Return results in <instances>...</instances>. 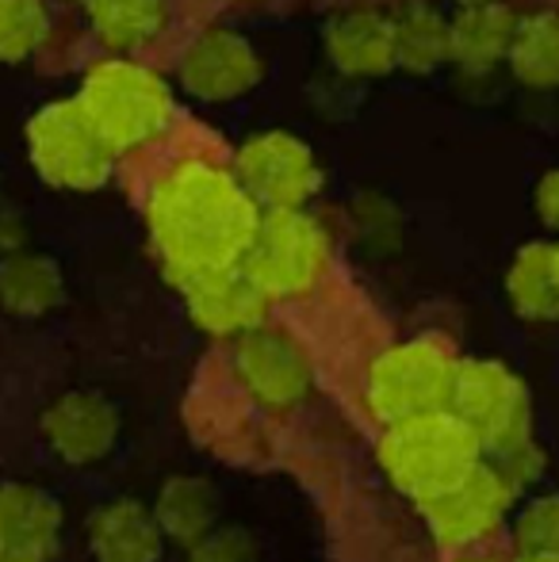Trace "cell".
<instances>
[{
  "mask_svg": "<svg viewBox=\"0 0 559 562\" xmlns=\"http://www.w3.org/2000/svg\"><path fill=\"white\" fill-rule=\"evenodd\" d=\"M154 517L169 540L195 543L200 536H208L211 528H215L219 497H215V490H211V482L180 474V479L165 482V490L157 494Z\"/></svg>",
  "mask_w": 559,
  "mask_h": 562,
  "instance_id": "ffe728a7",
  "label": "cell"
},
{
  "mask_svg": "<svg viewBox=\"0 0 559 562\" xmlns=\"http://www.w3.org/2000/svg\"><path fill=\"white\" fill-rule=\"evenodd\" d=\"M120 432V414L104 394L74 391L62 394L51 409L43 414V437L54 448V456L66 463H97L115 445Z\"/></svg>",
  "mask_w": 559,
  "mask_h": 562,
  "instance_id": "4fadbf2b",
  "label": "cell"
},
{
  "mask_svg": "<svg viewBox=\"0 0 559 562\" xmlns=\"http://www.w3.org/2000/svg\"><path fill=\"white\" fill-rule=\"evenodd\" d=\"M238 180L257 203L265 207H303L322 184L318 161L311 146H303L291 134H261L246 142L238 154Z\"/></svg>",
  "mask_w": 559,
  "mask_h": 562,
  "instance_id": "9c48e42d",
  "label": "cell"
},
{
  "mask_svg": "<svg viewBox=\"0 0 559 562\" xmlns=\"http://www.w3.org/2000/svg\"><path fill=\"white\" fill-rule=\"evenodd\" d=\"M514 536L522 555H559V494L533 497L517 513Z\"/></svg>",
  "mask_w": 559,
  "mask_h": 562,
  "instance_id": "d4e9b609",
  "label": "cell"
},
{
  "mask_svg": "<svg viewBox=\"0 0 559 562\" xmlns=\"http://www.w3.org/2000/svg\"><path fill=\"white\" fill-rule=\"evenodd\" d=\"M20 241H23V223L15 211L0 207V257L8 252H20Z\"/></svg>",
  "mask_w": 559,
  "mask_h": 562,
  "instance_id": "f1b7e54d",
  "label": "cell"
},
{
  "mask_svg": "<svg viewBox=\"0 0 559 562\" xmlns=\"http://www.w3.org/2000/svg\"><path fill=\"white\" fill-rule=\"evenodd\" d=\"M326 54L342 74L380 77L395 66V20L388 12L357 8L326 23Z\"/></svg>",
  "mask_w": 559,
  "mask_h": 562,
  "instance_id": "9a60e30c",
  "label": "cell"
},
{
  "mask_svg": "<svg viewBox=\"0 0 559 562\" xmlns=\"http://www.w3.org/2000/svg\"><path fill=\"white\" fill-rule=\"evenodd\" d=\"M180 288H185V303L192 322L215 337L249 334L254 326H261L265 303H269V295L257 288V280L246 272V265L211 268V272L185 280Z\"/></svg>",
  "mask_w": 559,
  "mask_h": 562,
  "instance_id": "7c38bea8",
  "label": "cell"
},
{
  "mask_svg": "<svg viewBox=\"0 0 559 562\" xmlns=\"http://www.w3.org/2000/svg\"><path fill=\"white\" fill-rule=\"evenodd\" d=\"M510 69L517 81L533 89H556L559 85V12H537L517 23L514 46H510Z\"/></svg>",
  "mask_w": 559,
  "mask_h": 562,
  "instance_id": "7402d4cb",
  "label": "cell"
},
{
  "mask_svg": "<svg viewBox=\"0 0 559 562\" xmlns=\"http://www.w3.org/2000/svg\"><path fill=\"white\" fill-rule=\"evenodd\" d=\"M463 562H487V559H463Z\"/></svg>",
  "mask_w": 559,
  "mask_h": 562,
  "instance_id": "4dcf8cb0",
  "label": "cell"
},
{
  "mask_svg": "<svg viewBox=\"0 0 559 562\" xmlns=\"http://www.w3.org/2000/svg\"><path fill=\"white\" fill-rule=\"evenodd\" d=\"M51 35V8L43 0H0V61H23Z\"/></svg>",
  "mask_w": 559,
  "mask_h": 562,
  "instance_id": "cb8c5ba5",
  "label": "cell"
},
{
  "mask_svg": "<svg viewBox=\"0 0 559 562\" xmlns=\"http://www.w3.org/2000/svg\"><path fill=\"white\" fill-rule=\"evenodd\" d=\"M92 31L112 50H138L154 43L169 23L165 0H89Z\"/></svg>",
  "mask_w": 559,
  "mask_h": 562,
  "instance_id": "44dd1931",
  "label": "cell"
},
{
  "mask_svg": "<svg viewBox=\"0 0 559 562\" xmlns=\"http://www.w3.org/2000/svg\"><path fill=\"white\" fill-rule=\"evenodd\" d=\"M62 540V509L27 482L0 486V562H51Z\"/></svg>",
  "mask_w": 559,
  "mask_h": 562,
  "instance_id": "5bb4252c",
  "label": "cell"
},
{
  "mask_svg": "<svg viewBox=\"0 0 559 562\" xmlns=\"http://www.w3.org/2000/svg\"><path fill=\"white\" fill-rule=\"evenodd\" d=\"M77 100L115 154L161 134L172 115V97L161 77L123 58L100 61L97 69H89Z\"/></svg>",
  "mask_w": 559,
  "mask_h": 562,
  "instance_id": "3957f363",
  "label": "cell"
},
{
  "mask_svg": "<svg viewBox=\"0 0 559 562\" xmlns=\"http://www.w3.org/2000/svg\"><path fill=\"white\" fill-rule=\"evenodd\" d=\"M468 4H476V0H468Z\"/></svg>",
  "mask_w": 559,
  "mask_h": 562,
  "instance_id": "1f68e13d",
  "label": "cell"
},
{
  "mask_svg": "<svg viewBox=\"0 0 559 562\" xmlns=\"http://www.w3.org/2000/svg\"><path fill=\"white\" fill-rule=\"evenodd\" d=\"M261 211L238 177L215 165H177L149 195V234L177 283L211 268L242 265Z\"/></svg>",
  "mask_w": 559,
  "mask_h": 562,
  "instance_id": "6da1fadb",
  "label": "cell"
},
{
  "mask_svg": "<svg viewBox=\"0 0 559 562\" xmlns=\"http://www.w3.org/2000/svg\"><path fill=\"white\" fill-rule=\"evenodd\" d=\"M448 409L476 432L483 451H494V456L529 440V422H533L529 391H525V383L506 363H494V360L460 363Z\"/></svg>",
  "mask_w": 559,
  "mask_h": 562,
  "instance_id": "52a82bcc",
  "label": "cell"
},
{
  "mask_svg": "<svg viewBox=\"0 0 559 562\" xmlns=\"http://www.w3.org/2000/svg\"><path fill=\"white\" fill-rule=\"evenodd\" d=\"M452 58V31L433 8L406 4L395 15V66L429 74L440 61Z\"/></svg>",
  "mask_w": 559,
  "mask_h": 562,
  "instance_id": "603a6c76",
  "label": "cell"
},
{
  "mask_svg": "<svg viewBox=\"0 0 559 562\" xmlns=\"http://www.w3.org/2000/svg\"><path fill=\"white\" fill-rule=\"evenodd\" d=\"M494 467H499V471L506 474V479L514 482V490H517V486H529V482L537 479L540 467H545V459H540V451L533 448V440H525V445L502 451Z\"/></svg>",
  "mask_w": 559,
  "mask_h": 562,
  "instance_id": "4316f807",
  "label": "cell"
},
{
  "mask_svg": "<svg viewBox=\"0 0 559 562\" xmlns=\"http://www.w3.org/2000/svg\"><path fill=\"white\" fill-rule=\"evenodd\" d=\"M456 368L460 363L433 340H406L388 348L368 368V406L388 425L448 409Z\"/></svg>",
  "mask_w": 559,
  "mask_h": 562,
  "instance_id": "5b68a950",
  "label": "cell"
},
{
  "mask_svg": "<svg viewBox=\"0 0 559 562\" xmlns=\"http://www.w3.org/2000/svg\"><path fill=\"white\" fill-rule=\"evenodd\" d=\"M329 260V237L299 207H272L261 215L254 245L246 252V272L269 299L303 295L322 280Z\"/></svg>",
  "mask_w": 559,
  "mask_h": 562,
  "instance_id": "8992f818",
  "label": "cell"
},
{
  "mask_svg": "<svg viewBox=\"0 0 559 562\" xmlns=\"http://www.w3.org/2000/svg\"><path fill=\"white\" fill-rule=\"evenodd\" d=\"M452 58L471 74H483L499 58H510L517 35V15L499 0H476L452 23Z\"/></svg>",
  "mask_w": 559,
  "mask_h": 562,
  "instance_id": "e0dca14e",
  "label": "cell"
},
{
  "mask_svg": "<svg viewBox=\"0 0 559 562\" xmlns=\"http://www.w3.org/2000/svg\"><path fill=\"white\" fill-rule=\"evenodd\" d=\"M180 81L200 100H234L246 97L261 81V54L249 46V38L234 35L226 27H208L180 61Z\"/></svg>",
  "mask_w": 559,
  "mask_h": 562,
  "instance_id": "8fae6325",
  "label": "cell"
},
{
  "mask_svg": "<svg viewBox=\"0 0 559 562\" xmlns=\"http://www.w3.org/2000/svg\"><path fill=\"white\" fill-rule=\"evenodd\" d=\"M510 502H514V482L494 463L479 459L460 482L422 502V513L429 532L445 548H468V543L491 536L506 520Z\"/></svg>",
  "mask_w": 559,
  "mask_h": 562,
  "instance_id": "ba28073f",
  "label": "cell"
},
{
  "mask_svg": "<svg viewBox=\"0 0 559 562\" xmlns=\"http://www.w3.org/2000/svg\"><path fill=\"white\" fill-rule=\"evenodd\" d=\"M479 459L483 445L452 409L395 422L380 440V463L388 479L418 505L460 482Z\"/></svg>",
  "mask_w": 559,
  "mask_h": 562,
  "instance_id": "7a4b0ae2",
  "label": "cell"
},
{
  "mask_svg": "<svg viewBox=\"0 0 559 562\" xmlns=\"http://www.w3.org/2000/svg\"><path fill=\"white\" fill-rule=\"evenodd\" d=\"M165 532L154 509L138 502H112L89 520V551L97 562H157Z\"/></svg>",
  "mask_w": 559,
  "mask_h": 562,
  "instance_id": "2e32d148",
  "label": "cell"
},
{
  "mask_svg": "<svg viewBox=\"0 0 559 562\" xmlns=\"http://www.w3.org/2000/svg\"><path fill=\"white\" fill-rule=\"evenodd\" d=\"M62 272L43 252H8L0 257V306L8 314L35 318L58 306Z\"/></svg>",
  "mask_w": 559,
  "mask_h": 562,
  "instance_id": "d6986e66",
  "label": "cell"
},
{
  "mask_svg": "<svg viewBox=\"0 0 559 562\" xmlns=\"http://www.w3.org/2000/svg\"><path fill=\"white\" fill-rule=\"evenodd\" d=\"M522 562H559V555H522Z\"/></svg>",
  "mask_w": 559,
  "mask_h": 562,
  "instance_id": "f546056e",
  "label": "cell"
},
{
  "mask_svg": "<svg viewBox=\"0 0 559 562\" xmlns=\"http://www.w3.org/2000/svg\"><path fill=\"white\" fill-rule=\"evenodd\" d=\"M188 562H257V543L242 528H211L188 543Z\"/></svg>",
  "mask_w": 559,
  "mask_h": 562,
  "instance_id": "484cf974",
  "label": "cell"
},
{
  "mask_svg": "<svg viewBox=\"0 0 559 562\" xmlns=\"http://www.w3.org/2000/svg\"><path fill=\"white\" fill-rule=\"evenodd\" d=\"M537 211L548 226H559V169L548 172L537 188Z\"/></svg>",
  "mask_w": 559,
  "mask_h": 562,
  "instance_id": "83f0119b",
  "label": "cell"
},
{
  "mask_svg": "<svg viewBox=\"0 0 559 562\" xmlns=\"http://www.w3.org/2000/svg\"><path fill=\"white\" fill-rule=\"evenodd\" d=\"M510 303L522 318L556 322L559 318V245L533 241L514 257L506 276Z\"/></svg>",
  "mask_w": 559,
  "mask_h": 562,
  "instance_id": "ac0fdd59",
  "label": "cell"
},
{
  "mask_svg": "<svg viewBox=\"0 0 559 562\" xmlns=\"http://www.w3.org/2000/svg\"><path fill=\"white\" fill-rule=\"evenodd\" d=\"M238 375L261 406L288 409L311 386V360L303 345L283 329L254 326L238 340Z\"/></svg>",
  "mask_w": 559,
  "mask_h": 562,
  "instance_id": "30bf717a",
  "label": "cell"
},
{
  "mask_svg": "<svg viewBox=\"0 0 559 562\" xmlns=\"http://www.w3.org/2000/svg\"><path fill=\"white\" fill-rule=\"evenodd\" d=\"M31 165L38 177L54 188H74L89 192L112 177L115 149L104 142V134L85 115L81 100H58L46 104L27 126Z\"/></svg>",
  "mask_w": 559,
  "mask_h": 562,
  "instance_id": "277c9868",
  "label": "cell"
}]
</instances>
